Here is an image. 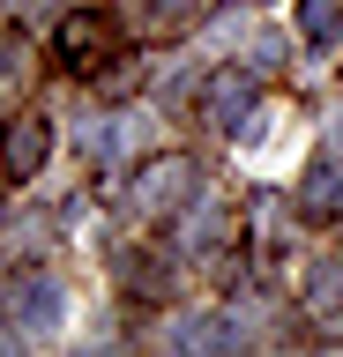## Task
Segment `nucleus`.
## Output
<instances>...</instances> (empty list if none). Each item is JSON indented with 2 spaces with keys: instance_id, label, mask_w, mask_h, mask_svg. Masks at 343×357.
Wrapping results in <instances>:
<instances>
[{
  "instance_id": "obj_1",
  "label": "nucleus",
  "mask_w": 343,
  "mask_h": 357,
  "mask_svg": "<svg viewBox=\"0 0 343 357\" xmlns=\"http://www.w3.org/2000/svg\"><path fill=\"white\" fill-rule=\"evenodd\" d=\"M45 149H52V127H45V119H15V134H8V172H15V178H38Z\"/></svg>"
},
{
  "instance_id": "obj_2",
  "label": "nucleus",
  "mask_w": 343,
  "mask_h": 357,
  "mask_svg": "<svg viewBox=\"0 0 343 357\" xmlns=\"http://www.w3.org/2000/svg\"><path fill=\"white\" fill-rule=\"evenodd\" d=\"M194 164H157V172L142 178V201H149V208H172V201H194Z\"/></svg>"
},
{
  "instance_id": "obj_3",
  "label": "nucleus",
  "mask_w": 343,
  "mask_h": 357,
  "mask_svg": "<svg viewBox=\"0 0 343 357\" xmlns=\"http://www.w3.org/2000/svg\"><path fill=\"white\" fill-rule=\"evenodd\" d=\"M15 312H23V328H60V320H68V290L60 283H30Z\"/></svg>"
},
{
  "instance_id": "obj_4",
  "label": "nucleus",
  "mask_w": 343,
  "mask_h": 357,
  "mask_svg": "<svg viewBox=\"0 0 343 357\" xmlns=\"http://www.w3.org/2000/svg\"><path fill=\"white\" fill-rule=\"evenodd\" d=\"M298 30H306V45L343 38V0H298Z\"/></svg>"
},
{
  "instance_id": "obj_5",
  "label": "nucleus",
  "mask_w": 343,
  "mask_h": 357,
  "mask_svg": "<svg viewBox=\"0 0 343 357\" xmlns=\"http://www.w3.org/2000/svg\"><path fill=\"white\" fill-rule=\"evenodd\" d=\"M254 97V82L247 75H217V89H209V119L217 127H239V105Z\"/></svg>"
},
{
  "instance_id": "obj_6",
  "label": "nucleus",
  "mask_w": 343,
  "mask_h": 357,
  "mask_svg": "<svg viewBox=\"0 0 343 357\" xmlns=\"http://www.w3.org/2000/svg\"><path fill=\"white\" fill-rule=\"evenodd\" d=\"M343 290V261H314L306 268V298H336Z\"/></svg>"
},
{
  "instance_id": "obj_7",
  "label": "nucleus",
  "mask_w": 343,
  "mask_h": 357,
  "mask_svg": "<svg viewBox=\"0 0 343 357\" xmlns=\"http://www.w3.org/2000/svg\"><path fill=\"white\" fill-rule=\"evenodd\" d=\"M0 82H15V45H0Z\"/></svg>"
},
{
  "instance_id": "obj_8",
  "label": "nucleus",
  "mask_w": 343,
  "mask_h": 357,
  "mask_svg": "<svg viewBox=\"0 0 343 357\" xmlns=\"http://www.w3.org/2000/svg\"><path fill=\"white\" fill-rule=\"evenodd\" d=\"M149 8H164V15H172V8H187V0H149Z\"/></svg>"
},
{
  "instance_id": "obj_9",
  "label": "nucleus",
  "mask_w": 343,
  "mask_h": 357,
  "mask_svg": "<svg viewBox=\"0 0 343 357\" xmlns=\"http://www.w3.org/2000/svg\"><path fill=\"white\" fill-rule=\"evenodd\" d=\"M336 142H343V119H336Z\"/></svg>"
}]
</instances>
